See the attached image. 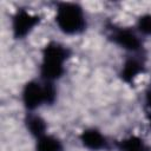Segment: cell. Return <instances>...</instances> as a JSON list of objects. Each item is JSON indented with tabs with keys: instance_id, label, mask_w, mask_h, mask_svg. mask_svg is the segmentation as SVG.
Masks as SVG:
<instances>
[{
	"instance_id": "6da1fadb",
	"label": "cell",
	"mask_w": 151,
	"mask_h": 151,
	"mask_svg": "<svg viewBox=\"0 0 151 151\" xmlns=\"http://www.w3.org/2000/svg\"><path fill=\"white\" fill-rule=\"evenodd\" d=\"M67 58V50L57 42L48 44L42 54L41 74L47 80L59 78L64 72V61Z\"/></svg>"
},
{
	"instance_id": "7a4b0ae2",
	"label": "cell",
	"mask_w": 151,
	"mask_h": 151,
	"mask_svg": "<svg viewBox=\"0 0 151 151\" xmlns=\"http://www.w3.org/2000/svg\"><path fill=\"white\" fill-rule=\"evenodd\" d=\"M55 21L59 28L68 34L78 33L85 27V18L83 11L74 4H61L58 7Z\"/></svg>"
},
{
	"instance_id": "3957f363",
	"label": "cell",
	"mask_w": 151,
	"mask_h": 151,
	"mask_svg": "<svg viewBox=\"0 0 151 151\" xmlns=\"http://www.w3.org/2000/svg\"><path fill=\"white\" fill-rule=\"evenodd\" d=\"M22 99L27 109H35L41 105L42 101L46 103V92H45V85L41 86L37 81H29L26 84L24 92H22Z\"/></svg>"
},
{
	"instance_id": "277c9868",
	"label": "cell",
	"mask_w": 151,
	"mask_h": 151,
	"mask_svg": "<svg viewBox=\"0 0 151 151\" xmlns=\"http://www.w3.org/2000/svg\"><path fill=\"white\" fill-rule=\"evenodd\" d=\"M39 22V17L32 15L26 11H18L13 18V32L17 38L27 35Z\"/></svg>"
},
{
	"instance_id": "5b68a950",
	"label": "cell",
	"mask_w": 151,
	"mask_h": 151,
	"mask_svg": "<svg viewBox=\"0 0 151 151\" xmlns=\"http://www.w3.org/2000/svg\"><path fill=\"white\" fill-rule=\"evenodd\" d=\"M112 39L114 42H117L119 46L130 50V51H137L140 48V41L138 37L130 29L126 28H119L113 32Z\"/></svg>"
},
{
	"instance_id": "8992f818",
	"label": "cell",
	"mask_w": 151,
	"mask_h": 151,
	"mask_svg": "<svg viewBox=\"0 0 151 151\" xmlns=\"http://www.w3.org/2000/svg\"><path fill=\"white\" fill-rule=\"evenodd\" d=\"M81 142L83 144L91 149V150H100L105 146L106 142H105V138L103 137V134L97 131V130H86L81 133Z\"/></svg>"
},
{
	"instance_id": "52a82bcc",
	"label": "cell",
	"mask_w": 151,
	"mask_h": 151,
	"mask_svg": "<svg viewBox=\"0 0 151 151\" xmlns=\"http://www.w3.org/2000/svg\"><path fill=\"white\" fill-rule=\"evenodd\" d=\"M143 71V65L136 59H129L122 70V78L126 83L133 81V79Z\"/></svg>"
},
{
	"instance_id": "ba28073f",
	"label": "cell",
	"mask_w": 151,
	"mask_h": 151,
	"mask_svg": "<svg viewBox=\"0 0 151 151\" xmlns=\"http://www.w3.org/2000/svg\"><path fill=\"white\" fill-rule=\"evenodd\" d=\"M37 151H61V144L57 138L44 134L38 138Z\"/></svg>"
},
{
	"instance_id": "9c48e42d",
	"label": "cell",
	"mask_w": 151,
	"mask_h": 151,
	"mask_svg": "<svg viewBox=\"0 0 151 151\" xmlns=\"http://www.w3.org/2000/svg\"><path fill=\"white\" fill-rule=\"evenodd\" d=\"M120 151H150L145 143L136 136H132L127 139H124L119 145Z\"/></svg>"
},
{
	"instance_id": "30bf717a",
	"label": "cell",
	"mask_w": 151,
	"mask_h": 151,
	"mask_svg": "<svg viewBox=\"0 0 151 151\" xmlns=\"http://www.w3.org/2000/svg\"><path fill=\"white\" fill-rule=\"evenodd\" d=\"M26 122H27L26 123L27 124V129L31 131L32 134H34L38 138H40L41 136L45 134L46 124H45L42 118H40L39 116H29Z\"/></svg>"
},
{
	"instance_id": "8fae6325",
	"label": "cell",
	"mask_w": 151,
	"mask_h": 151,
	"mask_svg": "<svg viewBox=\"0 0 151 151\" xmlns=\"http://www.w3.org/2000/svg\"><path fill=\"white\" fill-rule=\"evenodd\" d=\"M138 28L142 33L151 35V14H145L138 20Z\"/></svg>"
},
{
	"instance_id": "7c38bea8",
	"label": "cell",
	"mask_w": 151,
	"mask_h": 151,
	"mask_svg": "<svg viewBox=\"0 0 151 151\" xmlns=\"http://www.w3.org/2000/svg\"><path fill=\"white\" fill-rule=\"evenodd\" d=\"M146 104H147V106L150 107V110H151V88L147 91V93H146Z\"/></svg>"
},
{
	"instance_id": "4fadbf2b",
	"label": "cell",
	"mask_w": 151,
	"mask_h": 151,
	"mask_svg": "<svg viewBox=\"0 0 151 151\" xmlns=\"http://www.w3.org/2000/svg\"><path fill=\"white\" fill-rule=\"evenodd\" d=\"M149 119H150V126H151V114H150V117H149Z\"/></svg>"
}]
</instances>
